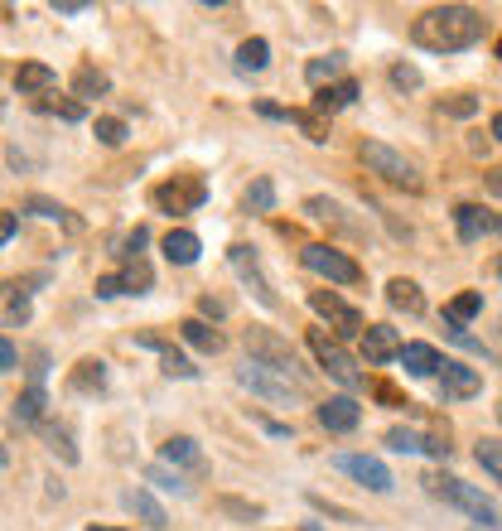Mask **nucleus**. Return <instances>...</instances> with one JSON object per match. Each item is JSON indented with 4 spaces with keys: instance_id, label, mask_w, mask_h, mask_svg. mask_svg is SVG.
<instances>
[{
    "instance_id": "obj_14",
    "label": "nucleus",
    "mask_w": 502,
    "mask_h": 531,
    "mask_svg": "<svg viewBox=\"0 0 502 531\" xmlns=\"http://www.w3.org/2000/svg\"><path fill=\"white\" fill-rule=\"evenodd\" d=\"M401 338H396V329L391 324H367L363 334V358L367 363H391V358H401Z\"/></svg>"
},
{
    "instance_id": "obj_42",
    "label": "nucleus",
    "mask_w": 502,
    "mask_h": 531,
    "mask_svg": "<svg viewBox=\"0 0 502 531\" xmlns=\"http://www.w3.org/2000/svg\"><path fill=\"white\" fill-rule=\"evenodd\" d=\"M145 478H150V483H160V488H169V493H189V483H184L179 474H169V469H160V464H155Z\"/></svg>"
},
{
    "instance_id": "obj_2",
    "label": "nucleus",
    "mask_w": 502,
    "mask_h": 531,
    "mask_svg": "<svg viewBox=\"0 0 502 531\" xmlns=\"http://www.w3.org/2000/svg\"><path fill=\"white\" fill-rule=\"evenodd\" d=\"M420 483H425V493H430V498H445V503H454L459 512H469L474 522H483L488 531H498L502 512H498V503H493L483 488H474V483H464V478H454V474H425Z\"/></svg>"
},
{
    "instance_id": "obj_25",
    "label": "nucleus",
    "mask_w": 502,
    "mask_h": 531,
    "mask_svg": "<svg viewBox=\"0 0 502 531\" xmlns=\"http://www.w3.org/2000/svg\"><path fill=\"white\" fill-rule=\"evenodd\" d=\"M25 208H29V213H39V218H49V223H63L68 232H83V223H78V218H73V213H68L63 203H54V198L29 194V198H25Z\"/></svg>"
},
{
    "instance_id": "obj_59",
    "label": "nucleus",
    "mask_w": 502,
    "mask_h": 531,
    "mask_svg": "<svg viewBox=\"0 0 502 531\" xmlns=\"http://www.w3.org/2000/svg\"><path fill=\"white\" fill-rule=\"evenodd\" d=\"M305 531H319V527H305Z\"/></svg>"
},
{
    "instance_id": "obj_32",
    "label": "nucleus",
    "mask_w": 502,
    "mask_h": 531,
    "mask_svg": "<svg viewBox=\"0 0 502 531\" xmlns=\"http://www.w3.org/2000/svg\"><path fill=\"white\" fill-rule=\"evenodd\" d=\"M121 285H126V295H145V290L155 285V271L136 256V261H126V266H121Z\"/></svg>"
},
{
    "instance_id": "obj_54",
    "label": "nucleus",
    "mask_w": 502,
    "mask_h": 531,
    "mask_svg": "<svg viewBox=\"0 0 502 531\" xmlns=\"http://www.w3.org/2000/svg\"><path fill=\"white\" fill-rule=\"evenodd\" d=\"M54 10H58V15H83L87 5H83V0H54Z\"/></svg>"
},
{
    "instance_id": "obj_36",
    "label": "nucleus",
    "mask_w": 502,
    "mask_h": 531,
    "mask_svg": "<svg viewBox=\"0 0 502 531\" xmlns=\"http://www.w3.org/2000/svg\"><path fill=\"white\" fill-rule=\"evenodd\" d=\"M474 459H478V469H483V474H493L502 483V440H478Z\"/></svg>"
},
{
    "instance_id": "obj_28",
    "label": "nucleus",
    "mask_w": 502,
    "mask_h": 531,
    "mask_svg": "<svg viewBox=\"0 0 502 531\" xmlns=\"http://www.w3.org/2000/svg\"><path fill=\"white\" fill-rule=\"evenodd\" d=\"M478 314H483V295H478V290H464V295H454V300L445 305V319L449 324H459V329H464L469 319H478Z\"/></svg>"
},
{
    "instance_id": "obj_19",
    "label": "nucleus",
    "mask_w": 502,
    "mask_h": 531,
    "mask_svg": "<svg viewBox=\"0 0 502 531\" xmlns=\"http://www.w3.org/2000/svg\"><path fill=\"white\" fill-rule=\"evenodd\" d=\"M179 334H184V343L198 348V353H223V343H227L208 319H184V324H179Z\"/></svg>"
},
{
    "instance_id": "obj_34",
    "label": "nucleus",
    "mask_w": 502,
    "mask_h": 531,
    "mask_svg": "<svg viewBox=\"0 0 502 531\" xmlns=\"http://www.w3.org/2000/svg\"><path fill=\"white\" fill-rule=\"evenodd\" d=\"M387 449H396V454H425V435L411 430V425H396V430H387Z\"/></svg>"
},
{
    "instance_id": "obj_44",
    "label": "nucleus",
    "mask_w": 502,
    "mask_h": 531,
    "mask_svg": "<svg viewBox=\"0 0 502 531\" xmlns=\"http://www.w3.org/2000/svg\"><path fill=\"white\" fill-rule=\"evenodd\" d=\"M449 338H454L459 348H469V353H478V358H488V348H483V343H478V338L469 334V329H459V324H449Z\"/></svg>"
},
{
    "instance_id": "obj_58",
    "label": "nucleus",
    "mask_w": 502,
    "mask_h": 531,
    "mask_svg": "<svg viewBox=\"0 0 502 531\" xmlns=\"http://www.w3.org/2000/svg\"><path fill=\"white\" fill-rule=\"evenodd\" d=\"M493 271H498V276H502V252H498V261H493Z\"/></svg>"
},
{
    "instance_id": "obj_61",
    "label": "nucleus",
    "mask_w": 502,
    "mask_h": 531,
    "mask_svg": "<svg viewBox=\"0 0 502 531\" xmlns=\"http://www.w3.org/2000/svg\"><path fill=\"white\" fill-rule=\"evenodd\" d=\"M478 531H488V527H478Z\"/></svg>"
},
{
    "instance_id": "obj_20",
    "label": "nucleus",
    "mask_w": 502,
    "mask_h": 531,
    "mask_svg": "<svg viewBox=\"0 0 502 531\" xmlns=\"http://www.w3.org/2000/svg\"><path fill=\"white\" fill-rule=\"evenodd\" d=\"M198 252H203V242H198L189 227H174V232H165V256L174 261V266H194Z\"/></svg>"
},
{
    "instance_id": "obj_62",
    "label": "nucleus",
    "mask_w": 502,
    "mask_h": 531,
    "mask_svg": "<svg viewBox=\"0 0 502 531\" xmlns=\"http://www.w3.org/2000/svg\"><path fill=\"white\" fill-rule=\"evenodd\" d=\"M498 227H502V218H498Z\"/></svg>"
},
{
    "instance_id": "obj_43",
    "label": "nucleus",
    "mask_w": 502,
    "mask_h": 531,
    "mask_svg": "<svg viewBox=\"0 0 502 531\" xmlns=\"http://www.w3.org/2000/svg\"><path fill=\"white\" fill-rule=\"evenodd\" d=\"M440 112H449V116H474V112H478V102L469 97V92H459V97L440 102Z\"/></svg>"
},
{
    "instance_id": "obj_3",
    "label": "nucleus",
    "mask_w": 502,
    "mask_h": 531,
    "mask_svg": "<svg viewBox=\"0 0 502 531\" xmlns=\"http://www.w3.org/2000/svg\"><path fill=\"white\" fill-rule=\"evenodd\" d=\"M237 387L266 396L271 406H300V401H305V387H300V382H290L285 372H276V367H266V363H251V358L237 367Z\"/></svg>"
},
{
    "instance_id": "obj_48",
    "label": "nucleus",
    "mask_w": 502,
    "mask_h": 531,
    "mask_svg": "<svg viewBox=\"0 0 502 531\" xmlns=\"http://www.w3.org/2000/svg\"><path fill=\"white\" fill-rule=\"evenodd\" d=\"M15 367H20V353H15V343L5 338V343H0V372H15Z\"/></svg>"
},
{
    "instance_id": "obj_53",
    "label": "nucleus",
    "mask_w": 502,
    "mask_h": 531,
    "mask_svg": "<svg viewBox=\"0 0 502 531\" xmlns=\"http://www.w3.org/2000/svg\"><path fill=\"white\" fill-rule=\"evenodd\" d=\"M15 232H20V218H15V213H5V218H0V237H5V242H15Z\"/></svg>"
},
{
    "instance_id": "obj_23",
    "label": "nucleus",
    "mask_w": 502,
    "mask_h": 531,
    "mask_svg": "<svg viewBox=\"0 0 502 531\" xmlns=\"http://www.w3.org/2000/svg\"><path fill=\"white\" fill-rule=\"evenodd\" d=\"M387 305L391 309H406V314H425V295H420L416 280L396 276V280H387Z\"/></svg>"
},
{
    "instance_id": "obj_11",
    "label": "nucleus",
    "mask_w": 502,
    "mask_h": 531,
    "mask_svg": "<svg viewBox=\"0 0 502 531\" xmlns=\"http://www.w3.org/2000/svg\"><path fill=\"white\" fill-rule=\"evenodd\" d=\"M334 469H338V474H348V478H358L367 493H391V488H396L391 469L377 459V454H338Z\"/></svg>"
},
{
    "instance_id": "obj_50",
    "label": "nucleus",
    "mask_w": 502,
    "mask_h": 531,
    "mask_svg": "<svg viewBox=\"0 0 502 531\" xmlns=\"http://www.w3.org/2000/svg\"><path fill=\"white\" fill-rule=\"evenodd\" d=\"M372 392L382 396V401H387V406H411V401H401V392H396V387H387V382H377V387H372Z\"/></svg>"
},
{
    "instance_id": "obj_15",
    "label": "nucleus",
    "mask_w": 502,
    "mask_h": 531,
    "mask_svg": "<svg viewBox=\"0 0 502 531\" xmlns=\"http://www.w3.org/2000/svg\"><path fill=\"white\" fill-rule=\"evenodd\" d=\"M454 227H459V242H483V232H493L498 218H488V208H478V203H459Z\"/></svg>"
},
{
    "instance_id": "obj_24",
    "label": "nucleus",
    "mask_w": 502,
    "mask_h": 531,
    "mask_svg": "<svg viewBox=\"0 0 502 531\" xmlns=\"http://www.w3.org/2000/svg\"><path fill=\"white\" fill-rule=\"evenodd\" d=\"M15 87H20V92H54L58 73L49 63H20V68H15Z\"/></svg>"
},
{
    "instance_id": "obj_9",
    "label": "nucleus",
    "mask_w": 502,
    "mask_h": 531,
    "mask_svg": "<svg viewBox=\"0 0 502 531\" xmlns=\"http://www.w3.org/2000/svg\"><path fill=\"white\" fill-rule=\"evenodd\" d=\"M309 309H314L319 319H329L338 338L367 334V329H363V314H358V309L348 305L343 295H334V290H309Z\"/></svg>"
},
{
    "instance_id": "obj_12",
    "label": "nucleus",
    "mask_w": 502,
    "mask_h": 531,
    "mask_svg": "<svg viewBox=\"0 0 502 531\" xmlns=\"http://www.w3.org/2000/svg\"><path fill=\"white\" fill-rule=\"evenodd\" d=\"M435 382H440V396H445V401H469V396L483 392V372H478V367H464V363H445Z\"/></svg>"
},
{
    "instance_id": "obj_27",
    "label": "nucleus",
    "mask_w": 502,
    "mask_h": 531,
    "mask_svg": "<svg viewBox=\"0 0 502 531\" xmlns=\"http://www.w3.org/2000/svg\"><path fill=\"white\" fill-rule=\"evenodd\" d=\"M343 63H348L343 54H324V58H314V63L305 68L309 87H324V83L334 87V83H343Z\"/></svg>"
},
{
    "instance_id": "obj_8",
    "label": "nucleus",
    "mask_w": 502,
    "mask_h": 531,
    "mask_svg": "<svg viewBox=\"0 0 502 531\" xmlns=\"http://www.w3.org/2000/svg\"><path fill=\"white\" fill-rule=\"evenodd\" d=\"M203 198H208V184H203L198 174H174L169 184H160V189L150 194V203H155L160 213H198Z\"/></svg>"
},
{
    "instance_id": "obj_6",
    "label": "nucleus",
    "mask_w": 502,
    "mask_h": 531,
    "mask_svg": "<svg viewBox=\"0 0 502 531\" xmlns=\"http://www.w3.org/2000/svg\"><path fill=\"white\" fill-rule=\"evenodd\" d=\"M247 353H251V363H266V367H276V372H285L290 382H300L305 387V367H300V358H295V348L285 343L280 334H271V329H247Z\"/></svg>"
},
{
    "instance_id": "obj_13",
    "label": "nucleus",
    "mask_w": 502,
    "mask_h": 531,
    "mask_svg": "<svg viewBox=\"0 0 502 531\" xmlns=\"http://www.w3.org/2000/svg\"><path fill=\"white\" fill-rule=\"evenodd\" d=\"M358 420H363V406H358L353 396H329V401L319 406V425H324V430H334V435L358 430Z\"/></svg>"
},
{
    "instance_id": "obj_46",
    "label": "nucleus",
    "mask_w": 502,
    "mask_h": 531,
    "mask_svg": "<svg viewBox=\"0 0 502 531\" xmlns=\"http://www.w3.org/2000/svg\"><path fill=\"white\" fill-rule=\"evenodd\" d=\"M49 112H58L63 121H83V102H44Z\"/></svg>"
},
{
    "instance_id": "obj_29",
    "label": "nucleus",
    "mask_w": 502,
    "mask_h": 531,
    "mask_svg": "<svg viewBox=\"0 0 502 531\" xmlns=\"http://www.w3.org/2000/svg\"><path fill=\"white\" fill-rule=\"evenodd\" d=\"M44 445L54 449L63 464H78V445H73V430H68V425H54V420H44Z\"/></svg>"
},
{
    "instance_id": "obj_17",
    "label": "nucleus",
    "mask_w": 502,
    "mask_h": 531,
    "mask_svg": "<svg viewBox=\"0 0 502 531\" xmlns=\"http://www.w3.org/2000/svg\"><path fill=\"white\" fill-rule=\"evenodd\" d=\"M401 367H406L411 377H440L445 358H440L430 343H406V348H401Z\"/></svg>"
},
{
    "instance_id": "obj_45",
    "label": "nucleus",
    "mask_w": 502,
    "mask_h": 531,
    "mask_svg": "<svg viewBox=\"0 0 502 531\" xmlns=\"http://www.w3.org/2000/svg\"><path fill=\"white\" fill-rule=\"evenodd\" d=\"M116 295H126L121 276H102V280H97V300H116Z\"/></svg>"
},
{
    "instance_id": "obj_21",
    "label": "nucleus",
    "mask_w": 502,
    "mask_h": 531,
    "mask_svg": "<svg viewBox=\"0 0 502 531\" xmlns=\"http://www.w3.org/2000/svg\"><path fill=\"white\" fill-rule=\"evenodd\" d=\"M121 503L131 507V512H136V517H140V522H145V527H150V531H165V527H169L165 507L155 503V498H150V493H145V488H131V493H126V498H121Z\"/></svg>"
},
{
    "instance_id": "obj_1",
    "label": "nucleus",
    "mask_w": 502,
    "mask_h": 531,
    "mask_svg": "<svg viewBox=\"0 0 502 531\" xmlns=\"http://www.w3.org/2000/svg\"><path fill=\"white\" fill-rule=\"evenodd\" d=\"M488 34V20L478 15L474 5H435L425 10L416 25H411V39L430 54H459V49H474L478 39Z\"/></svg>"
},
{
    "instance_id": "obj_7",
    "label": "nucleus",
    "mask_w": 502,
    "mask_h": 531,
    "mask_svg": "<svg viewBox=\"0 0 502 531\" xmlns=\"http://www.w3.org/2000/svg\"><path fill=\"white\" fill-rule=\"evenodd\" d=\"M300 261H305L314 276L329 280V285H358V280H363L358 261H353V256H343L338 247H329V242H309L305 252H300Z\"/></svg>"
},
{
    "instance_id": "obj_26",
    "label": "nucleus",
    "mask_w": 502,
    "mask_h": 531,
    "mask_svg": "<svg viewBox=\"0 0 502 531\" xmlns=\"http://www.w3.org/2000/svg\"><path fill=\"white\" fill-rule=\"evenodd\" d=\"M10 416L20 425H39L44 420V387H25V392L10 401Z\"/></svg>"
},
{
    "instance_id": "obj_5",
    "label": "nucleus",
    "mask_w": 502,
    "mask_h": 531,
    "mask_svg": "<svg viewBox=\"0 0 502 531\" xmlns=\"http://www.w3.org/2000/svg\"><path fill=\"white\" fill-rule=\"evenodd\" d=\"M358 155H363V165L372 169V174H382L387 184L406 189V194H420V169L411 165L401 150H391V145H382V140H363Z\"/></svg>"
},
{
    "instance_id": "obj_47",
    "label": "nucleus",
    "mask_w": 502,
    "mask_h": 531,
    "mask_svg": "<svg viewBox=\"0 0 502 531\" xmlns=\"http://www.w3.org/2000/svg\"><path fill=\"white\" fill-rule=\"evenodd\" d=\"M44 372H49V353H34V363H29V387H44Z\"/></svg>"
},
{
    "instance_id": "obj_41",
    "label": "nucleus",
    "mask_w": 502,
    "mask_h": 531,
    "mask_svg": "<svg viewBox=\"0 0 502 531\" xmlns=\"http://www.w3.org/2000/svg\"><path fill=\"white\" fill-rule=\"evenodd\" d=\"M391 87L416 92V87H420V68H411V63H396V68H391Z\"/></svg>"
},
{
    "instance_id": "obj_38",
    "label": "nucleus",
    "mask_w": 502,
    "mask_h": 531,
    "mask_svg": "<svg viewBox=\"0 0 502 531\" xmlns=\"http://www.w3.org/2000/svg\"><path fill=\"white\" fill-rule=\"evenodd\" d=\"M92 131H97V140H102L107 150L126 145V121H121V116H97V126H92Z\"/></svg>"
},
{
    "instance_id": "obj_35",
    "label": "nucleus",
    "mask_w": 502,
    "mask_h": 531,
    "mask_svg": "<svg viewBox=\"0 0 502 531\" xmlns=\"http://www.w3.org/2000/svg\"><path fill=\"white\" fill-rule=\"evenodd\" d=\"M242 203H247V213H271L276 208V184L271 179H256L247 194H242Z\"/></svg>"
},
{
    "instance_id": "obj_56",
    "label": "nucleus",
    "mask_w": 502,
    "mask_h": 531,
    "mask_svg": "<svg viewBox=\"0 0 502 531\" xmlns=\"http://www.w3.org/2000/svg\"><path fill=\"white\" fill-rule=\"evenodd\" d=\"M493 136H498V140H502V112H498V116H493Z\"/></svg>"
},
{
    "instance_id": "obj_40",
    "label": "nucleus",
    "mask_w": 502,
    "mask_h": 531,
    "mask_svg": "<svg viewBox=\"0 0 502 531\" xmlns=\"http://www.w3.org/2000/svg\"><path fill=\"white\" fill-rule=\"evenodd\" d=\"M223 512H232V517H242V522H261V517H266V507L261 503H242V498H223Z\"/></svg>"
},
{
    "instance_id": "obj_31",
    "label": "nucleus",
    "mask_w": 502,
    "mask_h": 531,
    "mask_svg": "<svg viewBox=\"0 0 502 531\" xmlns=\"http://www.w3.org/2000/svg\"><path fill=\"white\" fill-rule=\"evenodd\" d=\"M266 63H271V44H266V39H247V44L237 49V68H242V73H261Z\"/></svg>"
},
{
    "instance_id": "obj_22",
    "label": "nucleus",
    "mask_w": 502,
    "mask_h": 531,
    "mask_svg": "<svg viewBox=\"0 0 502 531\" xmlns=\"http://www.w3.org/2000/svg\"><path fill=\"white\" fill-rule=\"evenodd\" d=\"M68 387H73V392H102V387H107V363H102V358H83V363L73 367V372H68Z\"/></svg>"
},
{
    "instance_id": "obj_10",
    "label": "nucleus",
    "mask_w": 502,
    "mask_h": 531,
    "mask_svg": "<svg viewBox=\"0 0 502 531\" xmlns=\"http://www.w3.org/2000/svg\"><path fill=\"white\" fill-rule=\"evenodd\" d=\"M227 261H232V271L242 276V285L256 295V305H266V309L280 305L276 290H271V280H266V271H261V261H256V252H251L247 242H232V247H227Z\"/></svg>"
},
{
    "instance_id": "obj_52",
    "label": "nucleus",
    "mask_w": 502,
    "mask_h": 531,
    "mask_svg": "<svg viewBox=\"0 0 502 531\" xmlns=\"http://www.w3.org/2000/svg\"><path fill=\"white\" fill-rule=\"evenodd\" d=\"M198 309H203V314H213V319H223V314H227V305H223V300H213V295H203Z\"/></svg>"
},
{
    "instance_id": "obj_49",
    "label": "nucleus",
    "mask_w": 502,
    "mask_h": 531,
    "mask_svg": "<svg viewBox=\"0 0 502 531\" xmlns=\"http://www.w3.org/2000/svg\"><path fill=\"white\" fill-rule=\"evenodd\" d=\"M425 454H430V459H445V454H449L445 435H425Z\"/></svg>"
},
{
    "instance_id": "obj_18",
    "label": "nucleus",
    "mask_w": 502,
    "mask_h": 531,
    "mask_svg": "<svg viewBox=\"0 0 502 531\" xmlns=\"http://www.w3.org/2000/svg\"><path fill=\"white\" fill-rule=\"evenodd\" d=\"M160 454H165V464H174V469L203 474V449H198V440H189V435H169Z\"/></svg>"
},
{
    "instance_id": "obj_57",
    "label": "nucleus",
    "mask_w": 502,
    "mask_h": 531,
    "mask_svg": "<svg viewBox=\"0 0 502 531\" xmlns=\"http://www.w3.org/2000/svg\"><path fill=\"white\" fill-rule=\"evenodd\" d=\"M87 531H126V527H87Z\"/></svg>"
},
{
    "instance_id": "obj_60",
    "label": "nucleus",
    "mask_w": 502,
    "mask_h": 531,
    "mask_svg": "<svg viewBox=\"0 0 502 531\" xmlns=\"http://www.w3.org/2000/svg\"><path fill=\"white\" fill-rule=\"evenodd\" d=\"M498 416H502V406H498Z\"/></svg>"
},
{
    "instance_id": "obj_33",
    "label": "nucleus",
    "mask_w": 502,
    "mask_h": 531,
    "mask_svg": "<svg viewBox=\"0 0 502 531\" xmlns=\"http://www.w3.org/2000/svg\"><path fill=\"white\" fill-rule=\"evenodd\" d=\"M29 319V295L20 285H5V329H20Z\"/></svg>"
},
{
    "instance_id": "obj_16",
    "label": "nucleus",
    "mask_w": 502,
    "mask_h": 531,
    "mask_svg": "<svg viewBox=\"0 0 502 531\" xmlns=\"http://www.w3.org/2000/svg\"><path fill=\"white\" fill-rule=\"evenodd\" d=\"M358 92H363V87L353 83V78H343V83H334V87H319V92H314V112L329 121L334 112L353 107V102H358Z\"/></svg>"
},
{
    "instance_id": "obj_51",
    "label": "nucleus",
    "mask_w": 502,
    "mask_h": 531,
    "mask_svg": "<svg viewBox=\"0 0 502 531\" xmlns=\"http://www.w3.org/2000/svg\"><path fill=\"white\" fill-rule=\"evenodd\" d=\"M256 425L266 430V435H276V440H285L290 435V425H280V420H266V416H256Z\"/></svg>"
},
{
    "instance_id": "obj_37",
    "label": "nucleus",
    "mask_w": 502,
    "mask_h": 531,
    "mask_svg": "<svg viewBox=\"0 0 502 531\" xmlns=\"http://www.w3.org/2000/svg\"><path fill=\"white\" fill-rule=\"evenodd\" d=\"M290 126H300V131H305L309 140H329V121H324V116L314 112V107H309V112H300V107H290Z\"/></svg>"
},
{
    "instance_id": "obj_4",
    "label": "nucleus",
    "mask_w": 502,
    "mask_h": 531,
    "mask_svg": "<svg viewBox=\"0 0 502 531\" xmlns=\"http://www.w3.org/2000/svg\"><path fill=\"white\" fill-rule=\"evenodd\" d=\"M309 353L319 358V367L334 377L338 387H348V392H358L363 387V372H358V358L343 348V338L338 334H324V329H309Z\"/></svg>"
},
{
    "instance_id": "obj_39",
    "label": "nucleus",
    "mask_w": 502,
    "mask_h": 531,
    "mask_svg": "<svg viewBox=\"0 0 502 531\" xmlns=\"http://www.w3.org/2000/svg\"><path fill=\"white\" fill-rule=\"evenodd\" d=\"M160 372H165V377H198V367L189 363L184 353H174V348H169V353H160Z\"/></svg>"
},
{
    "instance_id": "obj_55",
    "label": "nucleus",
    "mask_w": 502,
    "mask_h": 531,
    "mask_svg": "<svg viewBox=\"0 0 502 531\" xmlns=\"http://www.w3.org/2000/svg\"><path fill=\"white\" fill-rule=\"evenodd\" d=\"M488 189H493V194H502V165L488 174Z\"/></svg>"
},
{
    "instance_id": "obj_30",
    "label": "nucleus",
    "mask_w": 502,
    "mask_h": 531,
    "mask_svg": "<svg viewBox=\"0 0 502 531\" xmlns=\"http://www.w3.org/2000/svg\"><path fill=\"white\" fill-rule=\"evenodd\" d=\"M107 73H102V68H92V63H83V68H78V73H73V97H102V92H107Z\"/></svg>"
}]
</instances>
